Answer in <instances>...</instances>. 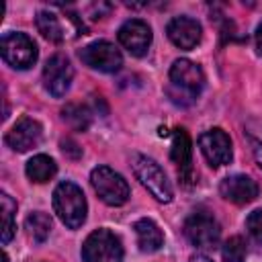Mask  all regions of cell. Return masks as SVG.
Wrapping results in <instances>:
<instances>
[{
	"instance_id": "cell-1",
	"label": "cell",
	"mask_w": 262,
	"mask_h": 262,
	"mask_svg": "<svg viewBox=\"0 0 262 262\" xmlns=\"http://www.w3.org/2000/svg\"><path fill=\"white\" fill-rule=\"evenodd\" d=\"M205 86V74L201 66L190 59H176L170 68V86L168 94L176 104L188 106L201 94Z\"/></svg>"
},
{
	"instance_id": "cell-2",
	"label": "cell",
	"mask_w": 262,
	"mask_h": 262,
	"mask_svg": "<svg viewBox=\"0 0 262 262\" xmlns=\"http://www.w3.org/2000/svg\"><path fill=\"white\" fill-rule=\"evenodd\" d=\"M86 199L80 186L74 182H61L53 190V211L61 219V223L70 229L82 227L86 221Z\"/></svg>"
},
{
	"instance_id": "cell-3",
	"label": "cell",
	"mask_w": 262,
	"mask_h": 262,
	"mask_svg": "<svg viewBox=\"0 0 262 262\" xmlns=\"http://www.w3.org/2000/svg\"><path fill=\"white\" fill-rule=\"evenodd\" d=\"M131 166H133V172L137 176V180L141 182L143 188H147V192L158 199L160 203H170L174 192H172V186L164 174V170L147 156H141V154H135L133 160H131Z\"/></svg>"
},
{
	"instance_id": "cell-4",
	"label": "cell",
	"mask_w": 262,
	"mask_h": 262,
	"mask_svg": "<svg viewBox=\"0 0 262 262\" xmlns=\"http://www.w3.org/2000/svg\"><path fill=\"white\" fill-rule=\"evenodd\" d=\"M90 182L96 194L111 207L125 205L129 199V184L127 180L108 166H96L90 174Z\"/></svg>"
},
{
	"instance_id": "cell-5",
	"label": "cell",
	"mask_w": 262,
	"mask_h": 262,
	"mask_svg": "<svg viewBox=\"0 0 262 262\" xmlns=\"http://www.w3.org/2000/svg\"><path fill=\"white\" fill-rule=\"evenodd\" d=\"M84 262H123L121 239L108 229L92 231L82 246Z\"/></svg>"
},
{
	"instance_id": "cell-6",
	"label": "cell",
	"mask_w": 262,
	"mask_h": 262,
	"mask_svg": "<svg viewBox=\"0 0 262 262\" xmlns=\"http://www.w3.org/2000/svg\"><path fill=\"white\" fill-rule=\"evenodd\" d=\"M0 53L2 59L16 70H27L37 61V45L25 33H6L0 41Z\"/></svg>"
},
{
	"instance_id": "cell-7",
	"label": "cell",
	"mask_w": 262,
	"mask_h": 262,
	"mask_svg": "<svg viewBox=\"0 0 262 262\" xmlns=\"http://www.w3.org/2000/svg\"><path fill=\"white\" fill-rule=\"evenodd\" d=\"M35 23H37L39 33L45 39L53 41V43H61V41H66L70 37L82 35V31H84V27L80 25L76 14L61 16V14H55L51 10H41V12H37Z\"/></svg>"
},
{
	"instance_id": "cell-8",
	"label": "cell",
	"mask_w": 262,
	"mask_h": 262,
	"mask_svg": "<svg viewBox=\"0 0 262 262\" xmlns=\"http://www.w3.org/2000/svg\"><path fill=\"white\" fill-rule=\"evenodd\" d=\"M184 235L196 248H213L219 242L221 227L211 213L194 211L184 221Z\"/></svg>"
},
{
	"instance_id": "cell-9",
	"label": "cell",
	"mask_w": 262,
	"mask_h": 262,
	"mask_svg": "<svg viewBox=\"0 0 262 262\" xmlns=\"http://www.w3.org/2000/svg\"><path fill=\"white\" fill-rule=\"evenodd\" d=\"M80 59L92 68V70H98V72H117L121 66H123V55L121 51L108 43V41H94L90 45H86L82 51H80Z\"/></svg>"
},
{
	"instance_id": "cell-10",
	"label": "cell",
	"mask_w": 262,
	"mask_h": 262,
	"mask_svg": "<svg viewBox=\"0 0 262 262\" xmlns=\"http://www.w3.org/2000/svg\"><path fill=\"white\" fill-rule=\"evenodd\" d=\"M199 147L213 168H221L231 162V139L223 129H209L199 135Z\"/></svg>"
},
{
	"instance_id": "cell-11",
	"label": "cell",
	"mask_w": 262,
	"mask_h": 262,
	"mask_svg": "<svg viewBox=\"0 0 262 262\" xmlns=\"http://www.w3.org/2000/svg\"><path fill=\"white\" fill-rule=\"evenodd\" d=\"M72 78H74V68L66 55L55 53L53 57L47 59V63L43 68V84L49 94H53L57 98L63 96L72 84Z\"/></svg>"
},
{
	"instance_id": "cell-12",
	"label": "cell",
	"mask_w": 262,
	"mask_h": 262,
	"mask_svg": "<svg viewBox=\"0 0 262 262\" xmlns=\"http://www.w3.org/2000/svg\"><path fill=\"white\" fill-rule=\"evenodd\" d=\"M117 37H119V43L131 55H137V57L145 55L151 45V29L147 27V23H143L139 18H131V20L123 23Z\"/></svg>"
},
{
	"instance_id": "cell-13",
	"label": "cell",
	"mask_w": 262,
	"mask_h": 262,
	"mask_svg": "<svg viewBox=\"0 0 262 262\" xmlns=\"http://www.w3.org/2000/svg\"><path fill=\"white\" fill-rule=\"evenodd\" d=\"M43 135L41 125L31 119V117H23L8 133H6V143L8 147H12L14 151H29L31 147L39 145Z\"/></svg>"
},
{
	"instance_id": "cell-14",
	"label": "cell",
	"mask_w": 262,
	"mask_h": 262,
	"mask_svg": "<svg viewBox=\"0 0 262 262\" xmlns=\"http://www.w3.org/2000/svg\"><path fill=\"white\" fill-rule=\"evenodd\" d=\"M219 192L229 203L246 205L258 196V184L246 174H235V176H227L225 180H221Z\"/></svg>"
},
{
	"instance_id": "cell-15",
	"label": "cell",
	"mask_w": 262,
	"mask_h": 262,
	"mask_svg": "<svg viewBox=\"0 0 262 262\" xmlns=\"http://www.w3.org/2000/svg\"><path fill=\"white\" fill-rule=\"evenodd\" d=\"M166 33L170 37V41L180 47V49H192L199 41H201V25L190 18V16H174L168 27H166Z\"/></svg>"
},
{
	"instance_id": "cell-16",
	"label": "cell",
	"mask_w": 262,
	"mask_h": 262,
	"mask_svg": "<svg viewBox=\"0 0 262 262\" xmlns=\"http://www.w3.org/2000/svg\"><path fill=\"white\" fill-rule=\"evenodd\" d=\"M192 156V147H190V137L186 133V129L176 127L172 131V149H170V158L172 162L178 166V174L182 178V182H190L192 180V166H190V158Z\"/></svg>"
},
{
	"instance_id": "cell-17",
	"label": "cell",
	"mask_w": 262,
	"mask_h": 262,
	"mask_svg": "<svg viewBox=\"0 0 262 262\" xmlns=\"http://www.w3.org/2000/svg\"><path fill=\"white\" fill-rule=\"evenodd\" d=\"M137 233V246L141 252H156L164 244V233L162 229L151 221V219H139L133 225Z\"/></svg>"
},
{
	"instance_id": "cell-18",
	"label": "cell",
	"mask_w": 262,
	"mask_h": 262,
	"mask_svg": "<svg viewBox=\"0 0 262 262\" xmlns=\"http://www.w3.org/2000/svg\"><path fill=\"white\" fill-rule=\"evenodd\" d=\"M55 162L45 156V154H39V156H33L29 162H27V176L33 180V182H47L49 178L55 176Z\"/></svg>"
},
{
	"instance_id": "cell-19",
	"label": "cell",
	"mask_w": 262,
	"mask_h": 262,
	"mask_svg": "<svg viewBox=\"0 0 262 262\" xmlns=\"http://www.w3.org/2000/svg\"><path fill=\"white\" fill-rule=\"evenodd\" d=\"M25 227H27V233L31 235L33 242L41 244L47 239L49 231H51V217L37 211V213H31L27 219H25Z\"/></svg>"
},
{
	"instance_id": "cell-20",
	"label": "cell",
	"mask_w": 262,
	"mask_h": 262,
	"mask_svg": "<svg viewBox=\"0 0 262 262\" xmlns=\"http://www.w3.org/2000/svg\"><path fill=\"white\" fill-rule=\"evenodd\" d=\"M61 117L70 127H74L78 131H86L88 125H90V119H92V115H90V111L86 106L74 104V102H70V104H66L61 108Z\"/></svg>"
},
{
	"instance_id": "cell-21",
	"label": "cell",
	"mask_w": 262,
	"mask_h": 262,
	"mask_svg": "<svg viewBox=\"0 0 262 262\" xmlns=\"http://www.w3.org/2000/svg\"><path fill=\"white\" fill-rule=\"evenodd\" d=\"M0 203H2V244L6 246L12 235H14V213H16V203L6 194L2 192L0 194Z\"/></svg>"
},
{
	"instance_id": "cell-22",
	"label": "cell",
	"mask_w": 262,
	"mask_h": 262,
	"mask_svg": "<svg viewBox=\"0 0 262 262\" xmlns=\"http://www.w3.org/2000/svg\"><path fill=\"white\" fill-rule=\"evenodd\" d=\"M246 254H248V246H246V239L242 235L229 237L221 248V256L225 262H244Z\"/></svg>"
},
{
	"instance_id": "cell-23",
	"label": "cell",
	"mask_w": 262,
	"mask_h": 262,
	"mask_svg": "<svg viewBox=\"0 0 262 262\" xmlns=\"http://www.w3.org/2000/svg\"><path fill=\"white\" fill-rule=\"evenodd\" d=\"M244 133H246V137H248V141L252 145V154H254L258 166L262 168V123L250 121L246 125V131Z\"/></svg>"
},
{
	"instance_id": "cell-24",
	"label": "cell",
	"mask_w": 262,
	"mask_h": 262,
	"mask_svg": "<svg viewBox=\"0 0 262 262\" xmlns=\"http://www.w3.org/2000/svg\"><path fill=\"white\" fill-rule=\"evenodd\" d=\"M246 227H248L250 235H252L256 242L262 244V209H256V211H252V213L248 215Z\"/></svg>"
},
{
	"instance_id": "cell-25",
	"label": "cell",
	"mask_w": 262,
	"mask_h": 262,
	"mask_svg": "<svg viewBox=\"0 0 262 262\" xmlns=\"http://www.w3.org/2000/svg\"><path fill=\"white\" fill-rule=\"evenodd\" d=\"M74 147H78L72 139H66V141H61V149H63V154H72V158H78L82 151H74Z\"/></svg>"
},
{
	"instance_id": "cell-26",
	"label": "cell",
	"mask_w": 262,
	"mask_h": 262,
	"mask_svg": "<svg viewBox=\"0 0 262 262\" xmlns=\"http://www.w3.org/2000/svg\"><path fill=\"white\" fill-rule=\"evenodd\" d=\"M256 49H258V53L262 55V25L256 29Z\"/></svg>"
},
{
	"instance_id": "cell-27",
	"label": "cell",
	"mask_w": 262,
	"mask_h": 262,
	"mask_svg": "<svg viewBox=\"0 0 262 262\" xmlns=\"http://www.w3.org/2000/svg\"><path fill=\"white\" fill-rule=\"evenodd\" d=\"M190 262H213L211 258H207V256H203V254H196V256H192L190 258Z\"/></svg>"
},
{
	"instance_id": "cell-28",
	"label": "cell",
	"mask_w": 262,
	"mask_h": 262,
	"mask_svg": "<svg viewBox=\"0 0 262 262\" xmlns=\"http://www.w3.org/2000/svg\"><path fill=\"white\" fill-rule=\"evenodd\" d=\"M2 262H8V256L6 254H2Z\"/></svg>"
}]
</instances>
